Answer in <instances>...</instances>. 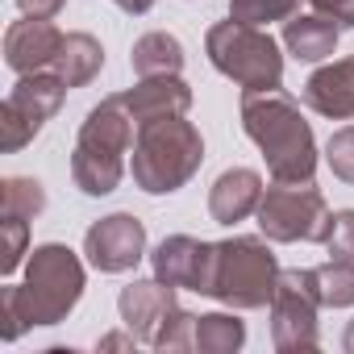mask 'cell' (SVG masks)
<instances>
[{
    "mask_svg": "<svg viewBox=\"0 0 354 354\" xmlns=\"http://www.w3.org/2000/svg\"><path fill=\"white\" fill-rule=\"evenodd\" d=\"M63 30L55 26V17H21L5 30V63L17 75L30 71H50L59 50H63Z\"/></svg>",
    "mask_w": 354,
    "mask_h": 354,
    "instance_id": "13",
    "label": "cell"
},
{
    "mask_svg": "<svg viewBox=\"0 0 354 354\" xmlns=\"http://www.w3.org/2000/svg\"><path fill=\"white\" fill-rule=\"evenodd\" d=\"M313 283H317L321 308H350L354 304V263L329 259V263L313 267Z\"/></svg>",
    "mask_w": 354,
    "mask_h": 354,
    "instance_id": "21",
    "label": "cell"
},
{
    "mask_svg": "<svg viewBox=\"0 0 354 354\" xmlns=\"http://www.w3.org/2000/svg\"><path fill=\"white\" fill-rule=\"evenodd\" d=\"M259 230L267 242H317L333 234V213L321 196V188L308 184H275L259 201Z\"/></svg>",
    "mask_w": 354,
    "mask_h": 354,
    "instance_id": "7",
    "label": "cell"
},
{
    "mask_svg": "<svg viewBox=\"0 0 354 354\" xmlns=\"http://www.w3.org/2000/svg\"><path fill=\"white\" fill-rule=\"evenodd\" d=\"M325 250H329V259L354 263V209L333 213V234L325 238Z\"/></svg>",
    "mask_w": 354,
    "mask_h": 354,
    "instance_id": "27",
    "label": "cell"
},
{
    "mask_svg": "<svg viewBox=\"0 0 354 354\" xmlns=\"http://www.w3.org/2000/svg\"><path fill=\"white\" fill-rule=\"evenodd\" d=\"M26 254H30V221L0 213V271L13 275Z\"/></svg>",
    "mask_w": 354,
    "mask_h": 354,
    "instance_id": "24",
    "label": "cell"
},
{
    "mask_svg": "<svg viewBox=\"0 0 354 354\" xmlns=\"http://www.w3.org/2000/svg\"><path fill=\"white\" fill-rule=\"evenodd\" d=\"M308 5H313V13L337 21L342 30H354V0H308Z\"/></svg>",
    "mask_w": 354,
    "mask_h": 354,
    "instance_id": "28",
    "label": "cell"
},
{
    "mask_svg": "<svg viewBox=\"0 0 354 354\" xmlns=\"http://www.w3.org/2000/svg\"><path fill=\"white\" fill-rule=\"evenodd\" d=\"M121 100L138 125H150L162 117H184L192 109V88L180 75H146L129 92H121Z\"/></svg>",
    "mask_w": 354,
    "mask_h": 354,
    "instance_id": "15",
    "label": "cell"
},
{
    "mask_svg": "<svg viewBox=\"0 0 354 354\" xmlns=\"http://www.w3.org/2000/svg\"><path fill=\"white\" fill-rule=\"evenodd\" d=\"M300 100H304L317 117L350 121V117H354V55H350V59H333V63L317 67V71L304 80Z\"/></svg>",
    "mask_w": 354,
    "mask_h": 354,
    "instance_id": "14",
    "label": "cell"
},
{
    "mask_svg": "<svg viewBox=\"0 0 354 354\" xmlns=\"http://www.w3.org/2000/svg\"><path fill=\"white\" fill-rule=\"evenodd\" d=\"M325 162L342 184H354V125H342L325 142Z\"/></svg>",
    "mask_w": 354,
    "mask_h": 354,
    "instance_id": "25",
    "label": "cell"
},
{
    "mask_svg": "<svg viewBox=\"0 0 354 354\" xmlns=\"http://www.w3.org/2000/svg\"><path fill=\"white\" fill-rule=\"evenodd\" d=\"M337 42H342V26L329 21V17H321V13H304V17L296 13V17L283 21V46H288V55L300 59V63H321V59H329V55L337 50Z\"/></svg>",
    "mask_w": 354,
    "mask_h": 354,
    "instance_id": "17",
    "label": "cell"
},
{
    "mask_svg": "<svg viewBox=\"0 0 354 354\" xmlns=\"http://www.w3.org/2000/svg\"><path fill=\"white\" fill-rule=\"evenodd\" d=\"M205 55L242 92L283 88V55H279V42L263 26H246V21H234V17L217 21L205 34Z\"/></svg>",
    "mask_w": 354,
    "mask_h": 354,
    "instance_id": "6",
    "label": "cell"
},
{
    "mask_svg": "<svg viewBox=\"0 0 354 354\" xmlns=\"http://www.w3.org/2000/svg\"><path fill=\"white\" fill-rule=\"evenodd\" d=\"M275 283H279V259L267 246V238L234 234L225 242H213V275L205 296H213L225 308L250 313L271 304Z\"/></svg>",
    "mask_w": 354,
    "mask_h": 354,
    "instance_id": "5",
    "label": "cell"
},
{
    "mask_svg": "<svg viewBox=\"0 0 354 354\" xmlns=\"http://www.w3.org/2000/svg\"><path fill=\"white\" fill-rule=\"evenodd\" d=\"M133 117L121 96H104L88 109L71 150V180L84 196H109L125 180V154L133 150Z\"/></svg>",
    "mask_w": 354,
    "mask_h": 354,
    "instance_id": "3",
    "label": "cell"
},
{
    "mask_svg": "<svg viewBox=\"0 0 354 354\" xmlns=\"http://www.w3.org/2000/svg\"><path fill=\"white\" fill-rule=\"evenodd\" d=\"M129 67H133L138 80H146V75H180L184 71V42L175 34H167V30H150V34H142L133 42Z\"/></svg>",
    "mask_w": 354,
    "mask_h": 354,
    "instance_id": "18",
    "label": "cell"
},
{
    "mask_svg": "<svg viewBox=\"0 0 354 354\" xmlns=\"http://www.w3.org/2000/svg\"><path fill=\"white\" fill-rule=\"evenodd\" d=\"M88 288L84 263L63 242L34 246L26 263V279L0 292V337L17 342L30 325H59L75 313L80 296Z\"/></svg>",
    "mask_w": 354,
    "mask_h": 354,
    "instance_id": "1",
    "label": "cell"
},
{
    "mask_svg": "<svg viewBox=\"0 0 354 354\" xmlns=\"http://www.w3.org/2000/svg\"><path fill=\"white\" fill-rule=\"evenodd\" d=\"M42 209H46V188L34 180V175H9L5 188H0V213L34 221Z\"/></svg>",
    "mask_w": 354,
    "mask_h": 354,
    "instance_id": "22",
    "label": "cell"
},
{
    "mask_svg": "<svg viewBox=\"0 0 354 354\" xmlns=\"http://www.w3.org/2000/svg\"><path fill=\"white\" fill-rule=\"evenodd\" d=\"M300 0H230V17L246 21V26H271V21H288L296 17Z\"/></svg>",
    "mask_w": 354,
    "mask_h": 354,
    "instance_id": "23",
    "label": "cell"
},
{
    "mask_svg": "<svg viewBox=\"0 0 354 354\" xmlns=\"http://www.w3.org/2000/svg\"><path fill=\"white\" fill-rule=\"evenodd\" d=\"M246 346V321L234 313H205L196 317V350L201 354H234Z\"/></svg>",
    "mask_w": 354,
    "mask_h": 354,
    "instance_id": "20",
    "label": "cell"
},
{
    "mask_svg": "<svg viewBox=\"0 0 354 354\" xmlns=\"http://www.w3.org/2000/svg\"><path fill=\"white\" fill-rule=\"evenodd\" d=\"M242 129L263 150L275 184H308L317 175V138L300 104L283 92H242Z\"/></svg>",
    "mask_w": 354,
    "mask_h": 354,
    "instance_id": "2",
    "label": "cell"
},
{
    "mask_svg": "<svg viewBox=\"0 0 354 354\" xmlns=\"http://www.w3.org/2000/svg\"><path fill=\"white\" fill-rule=\"evenodd\" d=\"M100 67H104V46H100L92 34L75 30V34L63 38V50H59V59H55V71H59V80H63L67 88H88V84L100 75Z\"/></svg>",
    "mask_w": 354,
    "mask_h": 354,
    "instance_id": "19",
    "label": "cell"
},
{
    "mask_svg": "<svg viewBox=\"0 0 354 354\" xmlns=\"http://www.w3.org/2000/svg\"><path fill=\"white\" fill-rule=\"evenodd\" d=\"M71 88L59 80V71H30V75H17L13 92L0 104V133H5V150L17 154L21 146H30L42 125L63 109V96Z\"/></svg>",
    "mask_w": 354,
    "mask_h": 354,
    "instance_id": "9",
    "label": "cell"
},
{
    "mask_svg": "<svg viewBox=\"0 0 354 354\" xmlns=\"http://www.w3.org/2000/svg\"><path fill=\"white\" fill-rule=\"evenodd\" d=\"M67 0H17V9L26 17H59Z\"/></svg>",
    "mask_w": 354,
    "mask_h": 354,
    "instance_id": "29",
    "label": "cell"
},
{
    "mask_svg": "<svg viewBox=\"0 0 354 354\" xmlns=\"http://www.w3.org/2000/svg\"><path fill=\"white\" fill-rule=\"evenodd\" d=\"M205 162V138L184 117H162L150 125H138L129 175L146 196H171L180 192Z\"/></svg>",
    "mask_w": 354,
    "mask_h": 354,
    "instance_id": "4",
    "label": "cell"
},
{
    "mask_svg": "<svg viewBox=\"0 0 354 354\" xmlns=\"http://www.w3.org/2000/svg\"><path fill=\"white\" fill-rule=\"evenodd\" d=\"M154 350H196V313H188V308L175 313L167 321V329L158 333Z\"/></svg>",
    "mask_w": 354,
    "mask_h": 354,
    "instance_id": "26",
    "label": "cell"
},
{
    "mask_svg": "<svg viewBox=\"0 0 354 354\" xmlns=\"http://www.w3.org/2000/svg\"><path fill=\"white\" fill-rule=\"evenodd\" d=\"M84 254L100 275H121L133 271L146 259V225L133 213H109L88 225L84 234Z\"/></svg>",
    "mask_w": 354,
    "mask_h": 354,
    "instance_id": "10",
    "label": "cell"
},
{
    "mask_svg": "<svg viewBox=\"0 0 354 354\" xmlns=\"http://www.w3.org/2000/svg\"><path fill=\"white\" fill-rule=\"evenodd\" d=\"M180 288L162 283L158 275L154 279H133L129 288H121L117 296V313H121V325L142 342V346H154L158 333L167 329V321L180 313Z\"/></svg>",
    "mask_w": 354,
    "mask_h": 354,
    "instance_id": "11",
    "label": "cell"
},
{
    "mask_svg": "<svg viewBox=\"0 0 354 354\" xmlns=\"http://www.w3.org/2000/svg\"><path fill=\"white\" fill-rule=\"evenodd\" d=\"M113 5H117L121 13H129V17H142V13L154 9V0H113Z\"/></svg>",
    "mask_w": 354,
    "mask_h": 354,
    "instance_id": "31",
    "label": "cell"
},
{
    "mask_svg": "<svg viewBox=\"0 0 354 354\" xmlns=\"http://www.w3.org/2000/svg\"><path fill=\"white\" fill-rule=\"evenodd\" d=\"M263 192H267L263 175L254 167H230V171L217 175L213 188H209V217L217 225H238L250 213H259Z\"/></svg>",
    "mask_w": 354,
    "mask_h": 354,
    "instance_id": "16",
    "label": "cell"
},
{
    "mask_svg": "<svg viewBox=\"0 0 354 354\" xmlns=\"http://www.w3.org/2000/svg\"><path fill=\"white\" fill-rule=\"evenodd\" d=\"M271 346L279 354H300V350H317L321 333H317V283H313V267H292L279 271L275 296H271Z\"/></svg>",
    "mask_w": 354,
    "mask_h": 354,
    "instance_id": "8",
    "label": "cell"
},
{
    "mask_svg": "<svg viewBox=\"0 0 354 354\" xmlns=\"http://www.w3.org/2000/svg\"><path fill=\"white\" fill-rule=\"evenodd\" d=\"M342 350L354 354V317H350V325H346V333H342Z\"/></svg>",
    "mask_w": 354,
    "mask_h": 354,
    "instance_id": "32",
    "label": "cell"
},
{
    "mask_svg": "<svg viewBox=\"0 0 354 354\" xmlns=\"http://www.w3.org/2000/svg\"><path fill=\"white\" fill-rule=\"evenodd\" d=\"M138 346V337L125 329V333H104L100 342H96V350H133Z\"/></svg>",
    "mask_w": 354,
    "mask_h": 354,
    "instance_id": "30",
    "label": "cell"
},
{
    "mask_svg": "<svg viewBox=\"0 0 354 354\" xmlns=\"http://www.w3.org/2000/svg\"><path fill=\"white\" fill-rule=\"evenodd\" d=\"M150 267L162 283L171 288H192L205 296L209 288V275H213V242H201V238H188V234H171L154 246L150 254Z\"/></svg>",
    "mask_w": 354,
    "mask_h": 354,
    "instance_id": "12",
    "label": "cell"
}]
</instances>
